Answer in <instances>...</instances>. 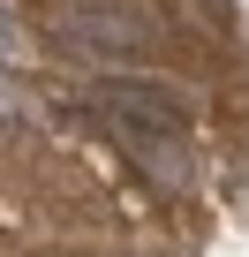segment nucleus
Segmentation results:
<instances>
[{
  "instance_id": "obj_1",
  "label": "nucleus",
  "mask_w": 249,
  "mask_h": 257,
  "mask_svg": "<svg viewBox=\"0 0 249 257\" xmlns=\"http://www.w3.org/2000/svg\"><path fill=\"white\" fill-rule=\"evenodd\" d=\"M53 38L61 46H76V53H113V61H129V53H151V31L136 23V16H113V8H68V16H53Z\"/></svg>"
},
{
  "instance_id": "obj_2",
  "label": "nucleus",
  "mask_w": 249,
  "mask_h": 257,
  "mask_svg": "<svg viewBox=\"0 0 249 257\" xmlns=\"http://www.w3.org/2000/svg\"><path fill=\"white\" fill-rule=\"evenodd\" d=\"M91 106L106 113V121H136V128H181L189 121V106L174 98V91H151V83H98L91 91Z\"/></svg>"
},
{
  "instance_id": "obj_3",
  "label": "nucleus",
  "mask_w": 249,
  "mask_h": 257,
  "mask_svg": "<svg viewBox=\"0 0 249 257\" xmlns=\"http://www.w3.org/2000/svg\"><path fill=\"white\" fill-rule=\"evenodd\" d=\"M113 144L129 152V159H136V167H144V174H151L159 189H189V159H181L174 144H159V137H144V128H129V121H113Z\"/></svg>"
}]
</instances>
